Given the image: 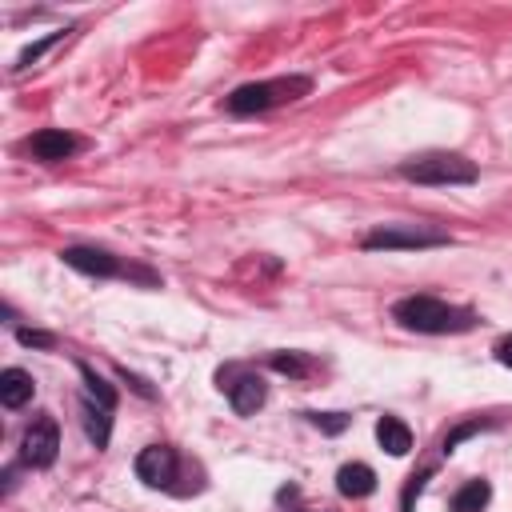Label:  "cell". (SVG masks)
I'll list each match as a JSON object with an SVG mask.
<instances>
[{
    "instance_id": "3",
    "label": "cell",
    "mask_w": 512,
    "mask_h": 512,
    "mask_svg": "<svg viewBox=\"0 0 512 512\" xmlns=\"http://www.w3.org/2000/svg\"><path fill=\"white\" fill-rule=\"evenodd\" d=\"M396 172L412 184H432V188H456V184L480 180V168L460 152H424V156L404 160Z\"/></svg>"
},
{
    "instance_id": "17",
    "label": "cell",
    "mask_w": 512,
    "mask_h": 512,
    "mask_svg": "<svg viewBox=\"0 0 512 512\" xmlns=\"http://www.w3.org/2000/svg\"><path fill=\"white\" fill-rule=\"evenodd\" d=\"M60 40H64V32H52V36H44V40H36V44H28V48H24L20 56H16V64H12V68H16V72H24V68H32V64H36V60H40V56H44V52H48L52 44H60Z\"/></svg>"
},
{
    "instance_id": "1",
    "label": "cell",
    "mask_w": 512,
    "mask_h": 512,
    "mask_svg": "<svg viewBox=\"0 0 512 512\" xmlns=\"http://www.w3.org/2000/svg\"><path fill=\"white\" fill-rule=\"evenodd\" d=\"M392 320L408 332H424V336H456V332H472L476 328V312L464 304H448L440 296L428 292H412L400 296L392 304Z\"/></svg>"
},
{
    "instance_id": "20",
    "label": "cell",
    "mask_w": 512,
    "mask_h": 512,
    "mask_svg": "<svg viewBox=\"0 0 512 512\" xmlns=\"http://www.w3.org/2000/svg\"><path fill=\"white\" fill-rule=\"evenodd\" d=\"M492 352H496V360H500L504 368H512V332H508V336H500Z\"/></svg>"
},
{
    "instance_id": "12",
    "label": "cell",
    "mask_w": 512,
    "mask_h": 512,
    "mask_svg": "<svg viewBox=\"0 0 512 512\" xmlns=\"http://www.w3.org/2000/svg\"><path fill=\"white\" fill-rule=\"evenodd\" d=\"M376 440L388 456H404L412 448V428L400 420V416H380L376 420Z\"/></svg>"
},
{
    "instance_id": "16",
    "label": "cell",
    "mask_w": 512,
    "mask_h": 512,
    "mask_svg": "<svg viewBox=\"0 0 512 512\" xmlns=\"http://www.w3.org/2000/svg\"><path fill=\"white\" fill-rule=\"evenodd\" d=\"M80 376H84L88 400H96V404H104V408H116V392H112V384H104V376H96L88 364H80Z\"/></svg>"
},
{
    "instance_id": "9",
    "label": "cell",
    "mask_w": 512,
    "mask_h": 512,
    "mask_svg": "<svg viewBox=\"0 0 512 512\" xmlns=\"http://www.w3.org/2000/svg\"><path fill=\"white\" fill-rule=\"evenodd\" d=\"M60 260H64L68 268H76V272H84V276H100V280H108V276H124V272H128L112 252L92 248V244H72V248L60 252Z\"/></svg>"
},
{
    "instance_id": "10",
    "label": "cell",
    "mask_w": 512,
    "mask_h": 512,
    "mask_svg": "<svg viewBox=\"0 0 512 512\" xmlns=\"http://www.w3.org/2000/svg\"><path fill=\"white\" fill-rule=\"evenodd\" d=\"M36 392V380L24 368H4L0 372V404L4 408H24Z\"/></svg>"
},
{
    "instance_id": "5",
    "label": "cell",
    "mask_w": 512,
    "mask_h": 512,
    "mask_svg": "<svg viewBox=\"0 0 512 512\" xmlns=\"http://www.w3.org/2000/svg\"><path fill=\"white\" fill-rule=\"evenodd\" d=\"M220 392H228V400H232V408L240 412V416H252L256 408H264V400H268V384L256 376V372H248V368H220Z\"/></svg>"
},
{
    "instance_id": "21",
    "label": "cell",
    "mask_w": 512,
    "mask_h": 512,
    "mask_svg": "<svg viewBox=\"0 0 512 512\" xmlns=\"http://www.w3.org/2000/svg\"><path fill=\"white\" fill-rule=\"evenodd\" d=\"M476 428H480V420H472V424H464V428H456V432H452V436H448V440H444V452H452V448H456V444H460V440H464V436H472V432H476Z\"/></svg>"
},
{
    "instance_id": "4",
    "label": "cell",
    "mask_w": 512,
    "mask_h": 512,
    "mask_svg": "<svg viewBox=\"0 0 512 512\" xmlns=\"http://www.w3.org/2000/svg\"><path fill=\"white\" fill-rule=\"evenodd\" d=\"M452 244L448 232L440 228H420V224H384V228H372L364 236V252H420V248H444Z\"/></svg>"
},
{
    "instance_id": "14",
    "label": "cell",
    "mask_w": 512,
    "mask_h": 512,
    "mask_svg": "<svg viewBox=\"0 0 512 512\" xmlns=\"http://www.w3.org/2000/svg\"><path fill=\"white\" fill-rule=\"evenodd\" d=\"M492 500V484L488 480H468L456 496H452V512H484Z\"/></svg>"
},
{
    "instance_id": "15",
    "label": "cell",
    "mask_w": 512,
    "mask_h": 512,
    "mask_svg": "<svg viewBox=\"0 0 512 512\" xmlns=\"http://www.w3.org/2000/svg\"><path fill=\"white\" fill-rule=\"evenodd\" d=\"M268 364H272L276 372L292 376V380H304V376L312 372V360H308V356H300V352H272V356H268Z\"/></svg>"
},
{
    "instance_id": "6",
    "label": "cell",
    "mask_w": 512,
    "mask_h": 512,
    "mask_svg": "<svg viewBox=\"0 0 512 512\" xmlns=\"http://www.w3.org/2000/svg\"><path fill=\"white\" fill-rule=\"evenodd\" d=\"M88 140L68 132V128H40L24 140V152H32L40 164H60V160H72L76 152H84Z\"/></svg>"
},
{
    "instance_id": "2",
    "label": "cell",
    "mask_w": 512,
    "mask_h": 512,
    "mask_svg": "<svg viewBox=\"0 0 512 512\" xmlns=\"http://www.w3.org/2000/svg\"><path fill=\"white\" fill-rule=\"evenodd\" d=\"M312 92V80L308 76H276V80H252V84H240L224 108L236 112V116H252V112H268V108H280V104H292L300 96Z\"/></svg>"
},
{
    "instance_id": "19",
    "label": "cell",
    "mask_w": 512,
    "mask_h": 512,
    "mask_svg": "<svg viewBox=\"0 0 512 512\" xmlns=\"http://www.w3.org/2000/svg\"><path fill=\"white\" fill-rule=\"evenodd\" d=\"M16 340L24 348H52L56 344V336L52 332H40V328H16Z\"/></svg>"
},
{
    "instance_id": "13",
    "label": "cell",
    "mask_w": 512,
    "mask_h": 512,
    "mask_svg": "<svg viewBox=\"0 0 512 512\" xmlns=\"http://www.w3.org/2000/svg\"><path fill=\"white\" fill-rule=\"evenodd\" d=\"M80 412H84V432L96 448H108V436H112V408L96 404V400H80Z\"/></svg>"
},
{
    "instance_id": "8",
    "label": "cell",
    "mask_w": 512,
    "mask_h": 512,
    "mask_svg": "<svg viewBox=\"0 0 512 512\" xmlns=\"http://www.w3.org/2000/svg\"><path fill=\"white\" fill-rule=\"evenodd\" d=\"M176 472H180V456H176V448H168V444H148V448L136 456V476H140L148 488H172Z\"/></svg>"
},
{
    "instance_id": "7",
    "label": "cell",
    "mask_w": 512,
    "mask_h": 512,
    "mask_svg": "<svg viewBox=\"0 0 512 512\" xmlns=\"http://www.w3.org/2000/svg\"><path fill=\"white\" fill-rule=\"evenodd\" d=\"M56 452H60V428H56V420L52 416H36L28 424V432H24V440H20V460L28 468H48L56 460Z\"/></svg>"
},
{
    "instance_id": "11",
    "label": "cell",
    "mask_w": 512,
    "mask_h": 512,
    "mask_svg": "<svg viewBox=\"0 0 512 512\" xmlns=\"http://www.w3.org/2000/svg\"><path fill=\"white\" fill-rule=\"evenodd\" d=\"M336 488H340V496H348V500H364V496L376 492V472H372L368 464H344V468L336 472Z\"/></svg>"
},
{
    "instance_id": "18",
    "label": "cell",
    "mask_w": 512,
    "mask_h": 512,
    "mask_svg": "<svg viewBox=\"0 0 512 512\" xmlns=\"http://www.w3.org/2000/svg\"><path fill=\"white\" fill-rule=\"evenodd\" d=\"M304 416H308V424H316V428L328 432V436H336V432L348 428V416H344V412H304Z\"/></svg>"
}]
</instances>
